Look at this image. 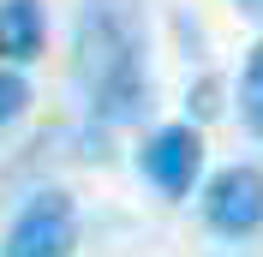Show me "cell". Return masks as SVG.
<instances>
[{"mask_svg": "<svg viewBox=\"0 0 263 257\" xmlns=\"http://www.w3.org/2000/svg\"><path fill=\"white\" fill-rule=\"evenodd\" d=\"M239 6H246V12H251V18H263V0H239Z\"/></svg>", "mask_w": 263, "mask_h": 257, "instance_id": "cell-9", "label": "cell"}, {"mask_svg": "<svg viewBox=\"0 0 263 257\" xmlns=\"http://www.w3.org/2000/svg\"><path fill=\"white\" fill-rule=\"evenodd\" d=\"M239 114H246V126L263 138V42L251 48V60H246V78H239Z\"/></svg>", "mask_w": 263, "mask_h": 257, "instance_id": "cell-6", "label": "cell"}, {"mask_svg": "<svg viewBox=\"0 0 263 257\" xmlns=\"http://www.w3.org/2000/svg\"><path fill=\"white\" fill-rule=\"evenodd\" d=\"M0 54L18 66L42 54V0H0Z\"/></svg>", "mask_w": 263, "mask_h": 257, "instance_id": "cell-5", "label": "cell"}, {"mask_svg": "<svg viewBox=\"0 0 263 257\" xmlns=\"http://www.w3.org/2000/svg\"><path fill=\"white\" fill-rule=\"evenodd\" d=\"M72 245H78V209L66 192H36L6 233V257H72Z\"/></svg>", "mask_w": 263, "mask_h": 257, "instance_id": "cell-2", "label": "cell"}, {"mask_svg": "<svg viewBox=\"0 0 263 257\" xmlns=\"http://www.w3.org/2000/svg\"><path fill=\"white\" fill-rule=\"evenodd\" d=\"M144 174L156 192L167 197H185L197 186V168H203V138H197V126H162V132H149V144H144Z\"/></svg>", "mask_w": 263, "mask_h": 257, "instance_id": "cell-3", "label": "cell"}, {"mask_svg": "<svg viewBox=\"0 0 263 257\" xmlns=\"http://www.w3.org/2000/svg\"><path fill=\"white\" fill-rule=\"evenodd\" d=\"M215 108H221V84H215V78H197L192 84V120H210Z\"/></svg>", "mask_w": 263, "mask_h": 257, "instance_id": "cell-8", "label": "cell"}, {"mask_svg": "<svg viewBox=\"0 0 263 257\" xmlns=\"http://www.w3.org/2000/svg\"><path fill=\"white\" fill-rule=\"evenodd\" d=\"M149 42L138 0H84L72 36V72L102 126H126L149 108Z\"/></svg>", "mask_w": 263, "mask_h": 257, "instance_id": "cell-1", "label": "cell"}, {"mask_svg": "<svg viewBox=\"0 0 263 257\" xmlns=\"http://www.w3.org/2000/svg\"><path fill=\"white\" fill-rule=\"evenodd\" d=\"M24 102H30V84L18 78V72H6V66H0V126H6V120H18V114H24Z\"/></svg>", "mask_w": 263, "mask_h": 257, "instance_id": "cell-7", "label": "cell"}, {"mask_svg": "<svg viewBox=\"0 0 263 257\" xmlns=\"http://www.w3.org/2000/svg\"><path fill=\"white\" fill-rule=\"evenodd\" d=\"M203 222L215 233H257L263 227V174L257 168H221L203 192Z\"/></svg>", "mask_w": 263, "mask_h": 257, "instance_id": "cell-4", "label": "cell"}]
</instances>
